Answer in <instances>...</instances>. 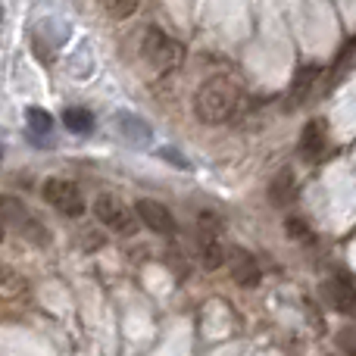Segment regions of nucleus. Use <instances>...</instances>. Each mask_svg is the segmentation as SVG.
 <instances>
[{
	"label": "nucleus",
	"instance_id": "1",
	"mask_svg": "<svg viewBox=\"0 0 356 356\" xmlns=\"http://www.w3.org/2000/svg\"><path fill=\"white\" fill-rule=\"evenodd\" d=\"M194 110H197V119L207 125L228 122L234 116V110H238V85L232 79H225V75L207 79L194 97Z\"/></svg>",
	"mask_w": 356,
	"mask_h": 356
},
{
	"label": "nucleus",
	"instance_id": "2",
	"mask_svg": "<svg viewBox=\"0 0 356 356\" xmlns=\"http://www.w3.org/2000/svg\"><path fill=\"white\" fill-rule=\"evenodd\" d=\"M141 54L154 69H160V72H172L178 63H181L184 50H181V44H178L175 38H169L163 29L150 25V29L144 31V38H141Z\"/></svg>",
	"mask_w": 356,
	"mask_h": 356
},
{
	"label": "nucleus",
	"instance_id": "3",
	"mask_svg": "<svg viewBox=\"0 0 356 356\" xmlns=\"http://www.w3.org/2000/svg\"><path fill=\"white\" fill-rule=\"evenodd\" d=\"M197 247H200L203 269H219V266L228 263V250L222 247L219 238V219L213 213H207V209L197 216Z\"/></svg>",
	"mask_w": 356,
	"mask_h": 356
},
{
	"label": "nucleus",
	"instance_id": "4",
	"mask_svg": "<svg viewBox=\"0 0 356 356\" xmlns=\"http://www.w3.org/2000/svg\"><path fill=\"white\" fill-rule=\"evenodd\" d=\"M41 194L56 213L69 216V219H79V216L85 213V197H81V191L75 188L72 181H66V178H47Z\"/></svg>",
	"mask_w": 356,
	"mask_h": 356
},
{
	"label": "nucleus",
	"instance_id": "5",
	"mask_svg": "<svg viewBox=\"0 0 356 356\" xmlns=\"http://www.w3.org/2000/svg\"><path fill=\"white\" fill-rule=\"evenodd\" d=\"M94 213H97V219L104 222L110 232H116V234H131V232H135L138 213H131V209L125 207L119 197L100 194L97 200H94Z\"/></svg>",
	"mask_w": 356,
	"mask_h": 356
},
{
	"label": "nucleus",
	"instance_id": "6",
	"mask_svg": "<svg viewBox=\"0 0 356 356\" xmlns=\"http://www.w3.org/2000/svg\"><path fill=\"white\" fill-rule=\"evenodd\" d=\"M135 213H138V219H141L144 225H147L150 232H156V234H175L178 232L175 216L169 213V209L163 207L160 200H150V197H144V200L135 203Z\"/></svg>",
	"mask_w": 356,
	"mask_h": 356
},
{
	"label": "nucleus",
	"instance_id": "7",
	"mask_svg": "<svg viewBox=\"0 0 356 356\" xmlns=\"http://www.w3.org/2000/svg\"><path fill=\"white\" fill-rule=\"evenodd\" d=\"M228 269H232V278L241 288H257L259 284V263L244 247H232L228 250Z\"/></svg>",
	"mask_w": 356,
	"mask_h": 356
},
{
	"label": "nucleus",
	"instance_id": "8",
	"mask_svg": "<svg viewBox=\"0 0 356 356\" xmlns=\"http://www.w3.org/2000/svg\"><path fill=\"white\" fill-rule=\"evenodd\" d=\"M322 294H325L328 307L334 309V313L341 316H356V288L350 284V278H328L325 288H322Z\"/></svg>",
	"mask_w": 356,
	"mask_h": 356
},
{
	"label": "nucleus",
	"instance_id": "9",
	"mask_svg": "<svg viewBox=\"0 0 356 356\" xmlns=\"http://www.w3.org/2000/svg\"><path fill=\"white\" fill-rule=\"evenodd\" d=\"M0 225H10V228H22V232H29V228L35 225V219H31L29 207H25L19 197L0 194Z\"/></svg>",
	"mask_w": 356,
	"mask_h": 356
},
{
	"label": "nucleus",
	"instance_id": "10",
	"mask_svg": "<svg viewBox=\"0 0 356 356\" xmlns=\"http://www.w3.org/2000/svg\"><path fill=\"white\" fill-rule=\"evenodd\" d=\"M116 131L131 144V147H147L150 144V125L144 119H138L135 113H119L116 116Z\"/></svg>",
	"mask_w": 356,
	"mask_h": 356
},
{
	"label": "nucleus",
	"instance_id": "11",
	"mask_svg": "<svg viewBox=\"0 0 356 356\" xmlns=\"http://www.w3.org/2000/svg\"><path fill=\"white\" fill-rule=\"evenodd\" d=\"M322 154H325V125L307 122V129H303V135H300V156L316 163Z\"/></svg>",
	"mask_w": 356,
	"mask_h": 356
},
{
	"label": "nucleus",
	"instance_id": "12",
	"mask_svg": "<svg viewBox=\"0 0 356 356\" xmlns=\"http://www.w3.org/2000/svg\"><path fill=\"white\" fill-rule=\"evenodd\" d=\"M294 197H297L294 172H291V169H282V172L272 178V184H269V200L275 203V207H288Z\"/></svg>",
	"mask_w": 356,
	"mask_h": 356
},
{
	"label": "nucleus",
	"instance_id": "13",
	"mask_svg": "<svg viewBox=\"0 0 356 356\" xmlns=\"http://www.w3.org/2000/svg\"><path fill=\"white\" fill-rule=\"evenodd\" d=\"M316 79H319V66H303L294 79V88H291V100L303 104V100L309 97V91L316 88Z\"/></svg>",
	"mask_w": 356,
	"mask_h": 356
},
{
	"label": "nucleus",
	"instance_id": "14",
	"mask_svg": "<svg viewBox=\"0 0 356 356\" xmlns=\"http://www.w3.org/2000/svg\"><path fill=\"white\" fill-rule=\"evenodd\" d=\"M63 125H66L69 131H75V135H85V131L94 129V116L85 106H69V110L63 113Z\"/></svg>",
	"mask_w": 356,
	"mask_h": 356
},
{
	"label": "nucleus",
	"instance_id": "15",
	"mask_svg": "<svg viewBox=\"0 0 356 356\" xmlns=\"http://www.w3.org/2000/svg\"><path fill=\"white\" fill-rule=\"evenodd\" d=\"M29 294V284H25V278L13 275V272L0 269V297H25Z\"/></svg>",
	"mask_w": 356,
	"mask_h": 356
},
{
	"label": "nucleus",
	"instance_id": "16",
	"mask_svg": "<svg viewBox=\"0 0 356 356\" xmlns=\"http://www.w3.org/2000/svg\"><path fill=\"white\" fill-rule=\"evenodd\" d=\"M29 125L35 135H50V129H54V119H50L47 110H41V106H29Z\"/></svg>",
	"mask_w": 356,
	"mask_h": 356
},
{
	"label": "nucleus",
	"instance_id": "17",
	"mask_svg": "<svg viewBox=\"0 0 356 356\" xmlns=\"http://www.w3.org/2000/svg\"><path fill=\"white\" fill-rule=\"evenodd\" d=\"M100 3L106 6V13H110L113 19H129L131 13L138 10V3H141V0H100Z\"/></svg>",
	"mask_w": 356,
	"mask_h": 356
},
{
	"label": "nucleus",
	"instance_id": "18",
	"mask_svg": "<svg viewBox=\"0 0 356 356\" xmlns=\"http://www.w3.org/2000/svg\"><path fill=\"white\" fill-rule=\"evenodd\" d=\"M341 347H344V350L350 353V356H356V316H353L350 325L341 332Z\"/></svg>",
	"mask_w": 356,
	"mask_h": 356
},
{
	"label": "nucleus",
	"instance_id": "19",
	"mask_svg": "<svg viewBox=\"0 0 356 356\" xmlns=\"http://www.w3.org/2000/svg\"><path fill=\"white\" fill-rule=\"evenodd\" d=\"M284 228H288L291 238H297V241H309V228L303 225L300 219H288V222H284Z\"/></svg>",
	"mask_w": 356,
	"mask_h": 356
},
{
	"label": "nucleus",
	"instance_id": "20",
	"mask_svg": "<svg viewBox=\"0 0 356 356\" xmlns=\"http://www.w3.org/2000/svg\"><path fill=\"white\" fill-rule=\"evenodd\" d=\"M0 241H3V225H0Z\"/></svg>",
	"mask_w": 356,
	"mask_h": 356
},
{
	"label": "nucleus",
	"instance_id": "21",
	"mask_svg": "<svg viewBox=\"0 0 356 356\" xmlns=\"http://www.w3.org/2000/svg\"><path fill=\"white\" fill-rule=\"evenodd\" d=\"M0 163H3V150H0Z\"/></svg>",
	"mask_w": 356,
	"mask_h": 356
}]
</instances>
